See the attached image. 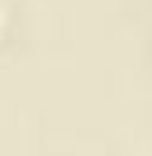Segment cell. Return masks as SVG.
<instances>
[{"label": "cell", "instance_id": "6da1fadb", "mask_svg": "<svg viewBox=\"0 0 152 156\" xmlns=\"http://www.w3.org/2000/svg\"><path fill=\"white\" fill-rule=\"evenodd\" d=\"M4 26H7V15L0 11V37H4Z\"/></svg>", "mask_w": 152, "mask_h": 156}]
</instances>
